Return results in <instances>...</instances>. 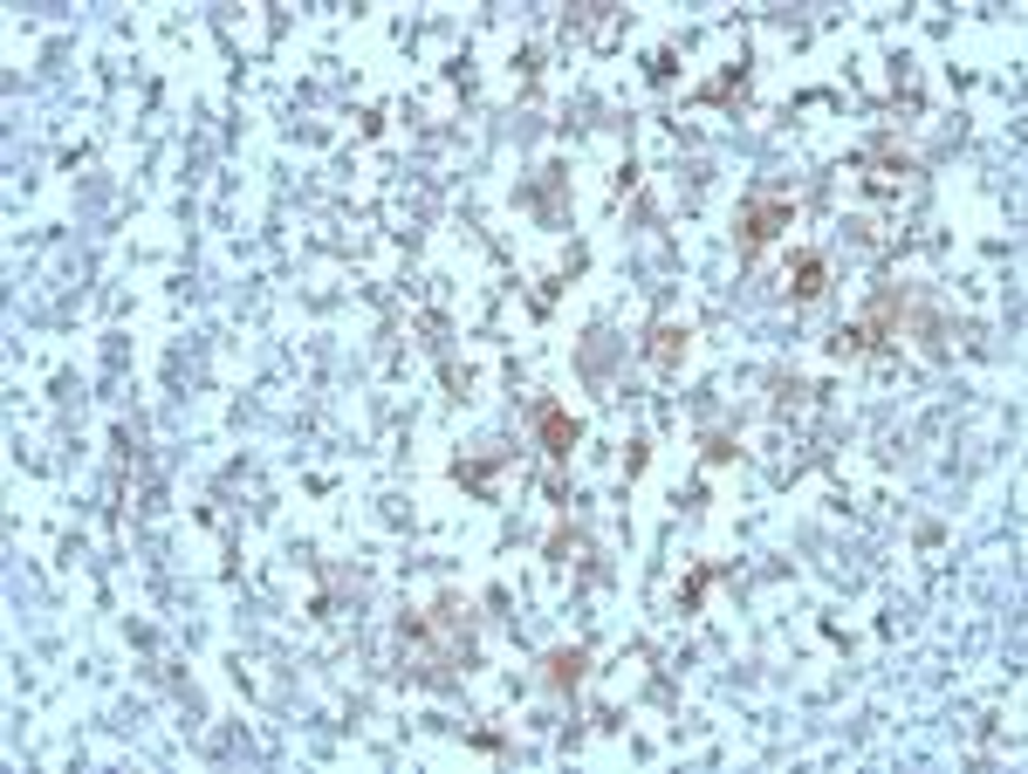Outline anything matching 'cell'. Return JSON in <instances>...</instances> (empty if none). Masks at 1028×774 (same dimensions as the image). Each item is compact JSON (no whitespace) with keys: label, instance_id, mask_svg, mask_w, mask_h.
Masks as SVG:
<instances>
[{"label":"cell","instance_id":"cell-1","mask_svg":"<svg viewBox=\"0 0 1028 774\" xmlns=\"http://www.w3.org/2000/svg\"><path fill=\"white\" fill-rule=\"evenodd\" d=\"M788 220H795V199L788 192H755L748 206H740V261H755V254L775 241Z\"/></svg>","mask_w":1028,"mask_h":774},{"label":"cell","instance_id":"cell-2","mask_svg":"<svg viewBox=\"0 0 1028 774\" xmlns=\"http://www.w3.org/2000/svg\"><path fill=\"white\" fill-rule=\"evenodd\" d=\"M535 432H542V453H549V459H562V453L576 446V419H570L562 404H542V411H535Z\"/></svg>","mask_w":1028,"mask_h":774},{"label":"cell","instance_id":"cell-3","mask_svg":"<svg viewBox=\"0 0 1028 774\" xmlns=\"http://www.w3.org/2000/svg\"><path fill=\"white\" fill-rule=\"evenodd\" d=\"M822 289H830V268H822V254H795V281H788V295H795V302H816Z\"/></svg>","mask_w":1028,"mask_h":774},{"label":"cell","instance_id":"cell-4","mask_svg":"<svg viewBox=\"0 0 1028 774\" xmlns=\"http://www.w3.org/2000/svg\"><path fill=\"white\" fill-rule=\"evenodd\" d=\"M645 356H652V371H673L679 356H686V329L658 322V329H652V343H645Z\"/></svg>","mask_w":1028,"mask_h":774},{"label":"cell","instance_id":"cell-5","mask_svg":"<svg viewBox=\"0 0 1028 774\" xmlns=\"http://www.w3.org/2000/svg\"><path fill=\"white\" fill-rule=\"evenodd\" d=\"M583 665H589L583 652H556V658H549V685H562V692H570V685L583 679Z\"/></svg>","mask_w":1028,"mask_h":774}]
</instances>
